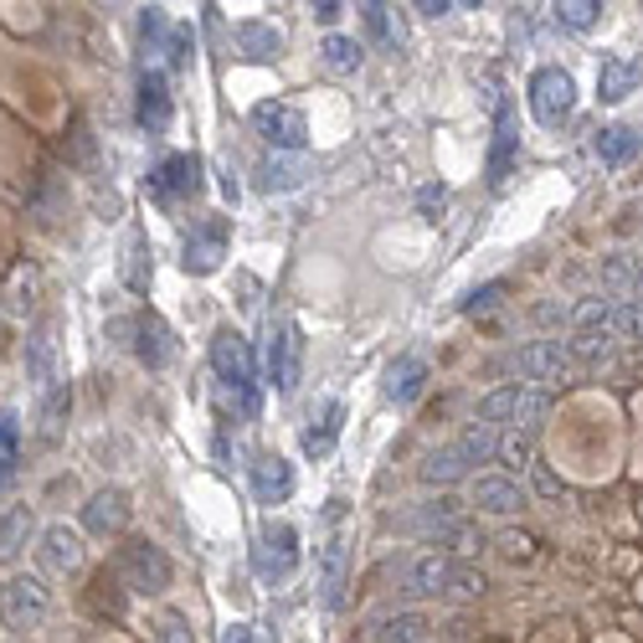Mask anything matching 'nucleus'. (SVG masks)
<instances>
[{
    "mask_svg": "<svg viewBox=\"0 0 643 643\" xmlns=\"http://www.w3.org/2000/svg\"><path fill=\"white\" fill-rule=\"evenodd\" d=\"M253 129L263 139H268L273 150H305L309 145V119H305V108H294V103L284 99H263L253 103Z\"/></svg>",
    "mask_w": 643,
    "mask_h": 643,
    "instance_id": "obj_6",
    "label": "nucleus"
},
{
    "mask_svg": "<svg viewBox=\"0 0 643 643\" xmlns=\"http://www.w3.org/2000/svg\"><path fill=\"white\" fill-rule=\"evenodd\" d=\"M124 525H129V494L124 490H99L83 505V530H93V536H119Z\"/></svg>",
    "mask_w": 643,
    "mask_h": 643,
    "instance_id": "obj_18",
    "label": "nucleus"
},
{
    "mask_svg": "<svg viewBox=\"0 0 643 643\" xmlns=\"http://www.w3.org/2000/svg\"><path fill=\"white\" fill-rule=\"evenodd\" d=\"M32 530H36L32 509L16 505L11 515H5V520H0V561H16L21 551H26V541H32Z\"/></svg>",
    "mask_w": 643,
    "mask_h": 643,
    "instance_id": "obj_30",
    "label": "nucleus"
},
{
    "mask_svg": "<svg viewBox=\"0 0 643 643\" xmlns=\"http://www.w3.org/2000/svg\"><path fill=\"white\" fill-rule=\"evenodd\" d=\"M221 643H253V628H248V623H227V628H221Z\"/></svg>",
    "mask_w": 643,
    "mask_h": 643,
    "instance_id": "obj_51",
    "label": "nucleus"
},
{
    "mask_svg": "<svg viewBox=\"0 0 643 643\" xmlns=\"http://www.w3.org/2000/svg\"><path fill=\"white\" fill-rule=\"evenodd\" d=\"M530 474H536V490H541V494H551V500H556V494H561L556 474H551V469H546V463H530Z\"/></svg>",
    "mask_w": 643,
    "mask_h": 643,
    "instance_id": "obj_48",
    "label": "nucleus"
},
{
    "mask_svg": "<svg viewBox=\"0 0 643 643\" xmlns=\"http://www.w3.org/2000/svg\"><path fill=\"white\" fill-rule=\"evenodd\" d=\"M0 618H5V628H16V633H32L47 618V587L36 576H11L0 587Z\"/></svg>",
    "mask_w": 643,
    "mask_h": 643,
    "instance_id": "obj_9",
    "label": "nucleus"
},
{
    "mask_svg": "<svg viewBox=\"0 0 643 643\" xmlns=\"http://www.w3.org/2000/svg\"><path fill=\"white\" fill-rule=\"evenodd\" d=\"M211 366H217L221 387L238 397L242 417H253L257 412V360H253V345H248L232 324H221L217 340H211Z\"/></svg>",
    "mask_w": 643,
    "mask_h": 643,
    "instance_id": "obj_1",
    "label": "nucleus"
},
{
    "mask_svg": "<svg viewBox=\"0 0 643 643\" xmlns=\"http://www.w3.org/2000/svg\"><path fill=\"white\" fill-rule=\"evenodd\" d=\"M639 150H643V135L639 129H628V124H612V129L597 135V160H602L608 170H623L628 160H639Z\"/></svg>",
    "mask_w": 643,
    "mask_h": 643,
    "instance_id": "obj_25",
    "label": "nucleus"
},
{
    "mask_svg": "<svg viewBox=\"0 0 643 643\" xmlns=\"http://www.w3.org/2000/svg\"><path fill=\"white\" fill-rule=\"evenodd\" d=\"M597 16H602L597 0H566V5H556V21L566 26V32H593Z\"/></svg>",
    "mask_w": 643,
    "mask_h": 643,
    "instance_id": "obj_35",
    "label": "nucleus"
},
{
    "mask_svg": "<svg viewBox=\"0 0 643 643\" xmlns=\"http://www.w3.org/2000/svg\"><path fill=\"white\" fill-rule=\"evenodd\" d=\"M515 154H520V129H515V108L500 103L494 108V145H490V186H505L509 181V165H515Z\"/></svg>",
    "mask_w": 643,
    "mask_h": 643,
    "instance_id": "obj_15",
    "label": "nucleus"
},
{
    "mask_svg": "<svg viewBox=\"0 0 643 643\" xmlns=\"http://www.w3.org/2000/svg\"><path fill=\"white\" fill-rule=\"evenodd\" d=\"M135 119L145 135H165L170 129V83L160 68L139 72V93H135Z\"/></svg>",
    "mask_w": 643,
    "mask_h": 643,
    "instance_id": "obj_13",
    "label": "nucleus"
},
{
    "mask_svg": "<svg viewBox=\"0 0 643 643\" xmlns=\"http://www.w3.org/2000/svg\"><path fill=\"white\" fill-rule=\"evenodd\" d=\"M145 186H150V196H154L160 206L191 202V196L202 191V160H196L191 150L165 154V160H160V165L150 170V181H145Z\"/></svg>",
    "mask_w": 643,
    "mask_h": 643,
    "instance_id": "obj_7",
    "label": "nucleus"
},
{
    "mask_svg": "<svg viewBox=\"0 0 643 643\" xmlns=\"http://www.w3.org/2000/svg\"><path fill=\"white\" fill-rule=\"evenodd\" d=\"M16 443H21V417L5 406L0 412V458H16Z\"/></svg>",
    "mask_w": 643,
    "mask_h": 643,
    "instance_id": "obj_46",
    "label": "nucleus"
},
{
    "mask_svg": "<svg viewBox=\"0 0 643 643\" xmlns=\"http://www.w3.org/2000/svg\"><path fill=\"white\" fill-rule=\"evenodd\" d=\"M417 11H423V16H448V11H453V5H448V0H423V5H417Z\"/></svg>",
    "mask_w": 643,
    "mask_h": 643,
    "instance_id": "obj_53",
    "label": "nucleus"
},
{
    "mask_svg": "<svg viewBox=\"0 0 643 643\" xmlns=\"http://www.w3.org/2000/svg\"><path fill=\"white\" fill-rule=\"evenodd\" d=\"M397 530H402V536L438 541V546L463 541V536H469V530H463V505H458V500H427V505H417L412 515H402Z\"/></svg>",
    "mask_w": 643,
    "mask_h": 643,
    "instance_id": "obj_8",
    "label": "nucleus"
},
{
    "mask_svg": "<svg viewBox=\"0 0 643 643\" xmlns=\"http://www.w3.org/2000/svg\"><path fill=\"white\" fill-rule=\"evenodd\" d=\"M170 68L181 72V68H191V57H196V32H191L186 21H181V26H170Z\"/></svg>",
    "mask_w": 643,
    "mask_h": 643,
    "instance_id": "obj_38",
    "label": "nucleus"
},
{
    "mask_svg": "<svg viewBox=\"0 0 643 643\" xmlns=\"http://www.w3.org/2000/svg\"><path fill=\"white\" fill-rule=\"evenodd\" d=\"M566 351H572L576 366H597V360H608L612 335L608 330H576V335L566 340Z\"/></svg>",
    "mask_w": 643,
    "mask_h": 643,
    "instance_id": "obj_32",
    "label": "nucleus"
},
{
    "mask_svg": "<svg viewBox=\"0 0 643 643\" xmlns=\"http://www.w3.org/2000/svg\"><path fill=\"white\" fill-rule=\"evenodd\" d=\"M139 36H145V42H150V51H160V42H170V21H165V11H145V16H139Z\"/></svg>",
    "mask_w": 643,
    "mask_h": 643,
    "instance_id": "obj_42",
    "label": "nucleus"
},
{
    "mask_svg": "<svg viewBox=\"0 0 643 643\" xmlns=\"http://www.w3.org/2000/svg\"><path fill=\"white\" fill-rule=\"evenodd\" d=\"M505 453H509V463H520V469H530V443H525L520 433H515V438L505 443Z\"/></svg>",
    "mask_w": 643,
    "mask_h": 643,
    "instance_id": "obj_49",
    "label": "nucleus"
},
{
    "mask_svg": "<svg viewBox=\"0 0 643 643\" xmlns=\"http://www.w3.org/2000/svg\"><path fill=\"white\" fill-rule=\"evenodd\" d=\"M119 576L135 587V593H165L170 576H175V566H170V556L160 551L154 541H145V536H135V541L119 546Z\"/></svg>",
    "mask_w": 643,
    "mask_h": 643,
    "instance_id": "obj_5",
    "label": "nucleus"
},
{
    "mask_svg": "<svg viewBox=\"0 0 643 643\" xmlns=\"http://www.w3.org/2000/svg\"><path fill=\"white\" fill-rule=\"evenodd\" d=\"M299 356H305V335H299V324H284L268 345V381L278 391L299 387Z\"/></svg>",
    "mask_w": 643,
    "mask_h": 643,
    "instance_id": "obj_14",
    "label": "nucleus"
},
{
    "mask_svg": "<svg viewBox=\"0 0 643 643\" xmlns=\"http://www.w3.org/2000/svg\"><path fill=\"white\" fill-rule=\"evenodd\" d=\"M26 381H36L42 391H51L62 376H57V340L51 330H32L26 335Z\"/></svg>",
    "mask_w": 643,
    "mask_h": 643,
    "instance_id": "obj_24",
    "label": "nucleus"
},
{
    "mask_svg": "<svg viewBox=\"0 0 643 643\" xmlns=\"http://www.w3.org/2000/svg\"><path fill=\"white\" fill-rule=\"evenodd\" d=\"M11 479H16V458H0V494L11 490Z\"/></svg>",
    "mask_w": 643,
    "mask_h": 643,
    "instance_id": "obj_52",
    "label": "nucleus"
},
{
    "mask_svg": "<svg viewBox=\"0 0 643 643\" xmlns=\"http://www.w3.org/2000/svg\"><path fill=\"white\" fill-rule=\"evenodd\" d=\"M227 238H232V221L227 217L196 221V227H191V238H186V268L191 273L221 268V257H227Z\"/></svg>",
    "mask_w": 643,
    "mask_h": 643,
    "instance_id": "obj_12",
    "label": "nucleus"
},
{
    "mask_svg": "<svg viewBox=\"0 0 643 643\" xmlns=\"http://www.w3.org/2000/svg\"><path fill=\"white\" fill-rule=\"evenodd\" d=\"M448 582H453V561L448 556H417L402 566V587L406 597H443L448 593Z\"/></svg>",
    "mask_w": 643,
    "mask_h": 643,
    "instance_id": "obj_16",
    "label": "nucleus"
},
{
    "mask_svg": "<svg viewBox=\"0 0 643 643\" xmlns=\"http://www.w3.org/2000/svg\"><path fill=\"white\" fill-rule=\"evenodd\" d=\"M427 391V360L417 356V351H406V356L391 360V371H387V397L391 402H417Z\"/></svg>",
    "mask_w": 643,
    "mask_h": 643,
    "instance_id": "obj_20",
    "label": "nucleus"
},
{
    "mask_svg": "<svg viewBox=\"0 0 643 643\" xmlns=\"http://www.w3.org/2000/svg\"><path fill=\"white\" fill-rule=\"evenodd\" d=\"M551 412V391H541V387H520V381H505V387H494L484 402H479V423L484 427H536Z\"/></svg>",
    "mask_w": 643,
    "mask_h": 643,
    "instance_id": "obj_2",
    "label": "nucleus"
},
{
    "mask_svg": "<svg viewBox=\"0 0 643 643\" xmlns=\"http://www.w3.org/2000/svg\"><path fill=\"white\" fill-rule=\"evenodd\" d=\"M612 330H618L623 340H643V305H633V299H628V305L612 309Z\"/></svg>",
    "mask_w": 643,
    "mask_h": 643,
    "instance_id": "obj_41",
    "label": "nucleus"
},
{
    "mask_svg": "<svg viewBox=\"0 0 643 643\" xmlns=\"http://www.w3.org/2000/svg\"><path fill=\"white\" fill-rule=\"evenodd\" d=\"M135 356H139V366H150V371H165V360H170V330L154 320L150 309L135 314Z\"/></svg>",
    "mask_w": 643,
    "mask_h": 643,
    "instance_id": "obj_23",
    "label": "nucleus"
},
{
    "mask_svg": "<svg viewBox=\"0 0 643 643\" xmlns=\"http://www.w3.org/2000/svg\"><path fill=\"white\" fill-rule=\"evenodd\" d=\"M154 643H196V633H191V623L181 612H160L154 618Z\"/></svg>",
    "mask_w": 643,
    "mask_h": 643,
    "instance_id": "obj_40",
    "label": "nucleus"
},
{
    "mask_svg": "<svg viewBox=\"0 0 643 643\" xmlns=\"http://www.w3.org/2000/svg\"><path fill=\"white\" fill-rule=\"evenodd\" d=\"M42 566H47V572H78V566H83V541L72 536L68 525L47 530V541H42Z\"/></svg>",
    "mask_w": 643,
    "mask_h": 643,
    "instance_id": "obj_27",
    "label": "nucleus"
},
{
    "mask_svg": "<svg viewBox=\"0 0 643 643\" xmlns=\"http://www.w3.org/2000/svg\"><path fill=\"white\" fill-rule=\"evenodd\" d=\"M360 57H366V47H360L356 36H324V68L330 72H356Z\"/></svg>",
    "mask_w": 643,
    "mask_h": 643,
    "instance_id": "obj_33",
    "label": "nucleus"
},
{
    "mask_svg": "<svg viewBox=\"0 0 643 643\" xmlns=\"http://www.w3.org/2000/svg\"><path fill=\"white\" fill-rule=\"evenodd\" d=\"M474 505L484 509V515H515V509H525V490L505 474H479L474 479Z\"/></svg>",
    "mask_w": 643,
    "mask_h": 643,
    "instance_id": "obj_21",
    "label": "nucleus"
},
{
    "mask_svg": "<svg viewBox=\"0 0 643 643\" xmlns=\"http://www.w3.org/2000/svg\"><path fill=\"white\" fill-rule=\"evenodd\" d=\"M345 576H351V541L335 536V541L320 551V608L335 612L340 597H345Z\"/></svg>",
    "mask_w": 643,
    "mask_h": 643,
    "instance_id": "obj_17",
    "label": "nucleus"
},
{
    "mask_svg": "<svg viewBox=\"0 0 643 643\" xmlns=\"http://www.w3.org/2000/svg\"><path fill=\"white\" fill-rule=\"evenodd\" d=\"M360 21L371 26V36L381 47H391V21H387V5H360Z\"/></svg>",
    "mask_w": 643,
    "mask_h": 643,
    "instance_id": "obj_47",
    "label": "nucleus"
},
{
    "mask_svg": "<svg viewBox=\"0 0 643 643\" xmlns=\"http://www.w3.org/2000/svg\"><path fill=\"white\" fill-rule=\"evenodd\" d=\"M633 294H639V299H633V305H643V273H639V284H633Z\"/></svg>",
    "mask_w": 643,
    "mask_h": 643,
    "instance_id": "obj_54",
    "label": "nucleus"
},
{
    "mask_svg": "<svg viewBox=\"0 0 643 643\" xmlns=\"http://www.w3.org/2000/svg\"><path fill=\"white\" fill-rule=\"evenodd\" d=\"M500 448V433L484 423H474L463 438H453L448 448H438V453H427L423 463V484H458V479L469 474L474 463H484V458Z\"/></svg>",
    "mask_w": 643,
    "mask_h": 643,
    "instance_id": "obj_3",
    "label": "nucleus"
},
{
    "mask_svg": "<svg viewBox=\"0 0 643 643\" xmlns=\"http://www.w3.org/2000/svg\"><path fill=\"white\" fill-rule=\"evenodd\" d=\"M232 42H238L242 57H253V62H273L278 47H284V36L273 32L268 21H238V26H232Z\"/></svg>",
    "mask_w": 643,
    "mask_h": 643,
    "instance_id": "obj_26",
    "label": "nucleus"
},
{
    "mask_svg": "<svg viewBox=\"0 0 643 643\" xmlns=\"http://www.w3.org/2000/svg\"><path fill=\"white\" fill-rule=\"evenodd\" d=\"M340 433H345V402H330V406H324L320 423L305 433V453H309V458H324V453H330V448L340 443Z\"/></svg>",
    "mask_w": 643,
    "mask_h": 643,
    "instance_id": "obj_29",
    "label": "nucleus"
},
{
    "mask_svg": "<svg viewBox=\"0 0 643 643\" xmlns=\"http://www.w3.org/2000/svg\"><path fill=\"white\" fill-rule=\"evenodd\" d=\"M490 587V576L479 572V566H469V561H453V582H448V593L453 597H479Z\"/></svg>",
    "mask_w": 643,
    "mask_h": 643,
    "instance_id": "obj_37",
    "label": "nucleus"
},
{
    "mask_svg": "<svg viewBox=\"0 0 643 643\" xmlns=\"http://www.w3.org/2000/svg\"><path fill=\"white\" fill-rule=\"evenodd\" d=\"M639 78H643V62H639V57L612 51V57H602V68H597V99H602V103L628 99V93L639 88Z\"/></svg>",
    "mask_w": 643,
    "mask_h": 643,
    "instance_id": "obj_19",
    "label": "nucleus"
},
{
    "mask_svg": "<svg viewBox=\"0 0 643 643\" xmlns=\"http://www.w3.org/2000/svg\"><path fill=\"white\" fill-rule=\"evenodd\" d=\"M612 299H587V305H576L572 309V320H576V330H608L612 324Z\"/></svg>",
    "mask_w": 643,
    "mask_h": 643,
    "instance_id": "obj_36",
    "label": "nucleus"
},
{
    "mask_svg": "<svg viewBox=\"0 0 643 643\" xmlns=\"http://www.w3.org/2000/svg\"><path fill=\"white\" fill-rule=\"evenodd\" d=\"M124 284L145 294L150 288V273H145V238H129V257H124Z\"/></svg>",
    "mask_w": 643,
    "mask_h": 643,
    "instance_id": "obj_39",
    "label": "nucleus"
},
{
    "mask_svg": "<svg viewBox=\"0 0 643 643\" xmlns=\"http://www.w3.org/2000/svg\"><path fill=\"white\" fill-rule=\"evenodd\" d=\"M448 206V186H438V181H427L423 191H417V211H423L427 221H438V211Z\"/></svg>",
    "mask_w": 643,
    "mask_h": 643,
    "instance_id": "obj_44",
    "label": "nucleus"
},
{
    "mask_svg": "<svg viewBox=\"0 0 643 643\" xmlns=\"http://www.w3.org/2000/svg\"><path fill=\"white\" fill-rule=\"evenodd\" d=\"M505 366L509 371H520L525 381H561L576 360H572V351H566V340H536V345L515 351Z\"/></svg>",
    "mask_w": 643,
    "mask_h": 643,
    "instance_id": "obj_11",
    "label": "nucleus"
},
{
    "mask_svg": "<svg viewBox=\"0 0 643 643\" xmlns=\"http://www.w3.org/2000/svg\"><path fill=\"white\" fill-rule=\"evenodd\" d=\"M68 412H72V387L57 381V387L47 391V402H42V438H57L62 423H68Z\"/></svg>",
    "mask_w": 643,
    "mask_h": 643,
    "instance_id": "obj_34",
    "label": "nucleus"
},
{
    "mask_svg": "<svg viewBox=\"0 0 643 643\" xmlns=\"http://www.w3.org/2000/svg\"><path fill=\"white\" fill-rule=\"evenodd\" d=\"M427 628H433V623H427L423 612H397V618H387V623L376 628L371 643H423Z\"/></svg>",
    "mask_w": 643,
    "mask_h": 643,
    "instance_id": "obj_31",
    "label": "nucleus"
},
{
    "mask_svg": "<svg viewBox=\"0 0 643 643\" xmlns=\"http://www.w3.org/2000/svg\"><path fill=\"white\" fill-rule=\"evenodd\" d=\"M88 608L99 618H124L129 608V593H124V576L119 572H99L93 576V593H88Z\"/></svg>",
    "mask_w": 643,
    "mask_h": 643,
    "instance_id": "obj_28",
    "label": "nucleus"
},
{
    "mask_svg": "<svg viewBox=\"0 0 643 643\" xmlns=\"http://www.w3.org/2000/svg\"><path fill=\"white\" fill-rule=\"evenodd\" d=\"M253 494L257 505H284L288 494H294V463H284V458H257L253 463Z\"/></svg>",
    "mask_w": 643,
    "mask_h": 643,
    "instance_id": "obj_22",
    "label": "nucleus"
},
{
    "mask_svg": "<svg viewBox=\"0 0 643 643\" xmlns=\"http://www.w3.org/2000/svg\"><path fill=\"white\" fill-rule=\"evenodd\" d=\"M500 294H505V284H484V288H474V294L463 299V314H490V309L500 305Z\"/></svg>",
    "mask_w": 643,
    "mask_h": 643,
    "instance_id": "obj_45",
    "label": "nucleus"
},
{
    "mask_svg": "<svg viewBox=\"0 0 643 643\" xmlns=\"http://www.w3.org/2000/svg\"><path fill=\"white\" fill-rule=\"evenodd\" d=\"M305 181V170L294 165V160H278V165H268V175H263V186L268 191H294Z\"/></svg>",
    "mask_w": 643,
    "mask_h": 643,
    "instance_id": "obj_43",
    "label": "nucleus"
},
{
    "mask_svg": "<svg viewBox=\"0 0 643 643\" xmlns=\"http://www.w3.org/2000/svg\"><path fill=\"white\" fill-rule=\"evenodd\" d=\"M340 16H345V5H335V0H320V5H314V21H324V26H335Z\"/></svg>",
    "mask_w": 643,
    "mask_h": 643,
    "instance_id": "obj_50",
    "label": "nucleus"
},
{
    "mask_svg": "<svg viewBox=\"0 0 643 643\" xmlns=\"http://www.w3.org/2000/svg\"><path fill=\"white\" fill-rule=\"evenodd\" d=\"M257 572L268 576V582H284V576H294V566H299V530L288 520H273L263 536H257Z\"/></svg>",
    "mask_w": 643,
    "mask_h": 643,
    "instance_id": "obj_10",
    "label": "nucleus"
},
{
    "mask_svg": "<svg viewBox=\"0 0 643 643\" xmlns=\"http://www.w3.org/2000/svg\"><path fill=\"white\" fill-rule=\"evenodd\" d=\"M530 114H536V124H546V129H561V124L572 119L576 108V83L566 68H536L530 72Z\"/></svg>",
    "mask_w": 643,
    "mask_h": 643,
    "instance_id": "obj_4",
    "label": "nucleus"
}]
</instances>
